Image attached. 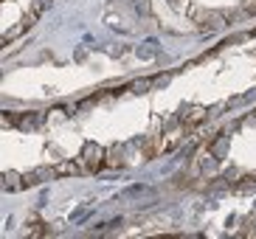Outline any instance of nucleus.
<instances>
[{"instance_id":"3","label":"nucleus","mask_w":256,"mask_h":239,"mask_svg":"<svg viewBox=\"0 0 256 239\" xmlns=\"http://www.w3.org/2000/svg\"><path fill=\"white\" fill-rule=\"evenodd\" d=\"M76 172H79V169H76L74 164H62L60 169H56V174H76Z\"/></svg>"},{"instance_id":"1","label":"nucleus","mask_w":256,"mask_h":239,"mask_svg":"<svg viewBox=\"0 0 256 239\" xmlns=\"http://www.w3.org/2000/svg\"><path fill=\"white\" fill-rule=\"evenodd\" d=\"M82 158H104V150H102V146H96V144H88V146H84V152H82ZM96 160H93V166H90V172H96L98 166H96ZM88 164H90V160H88Z\"/></svg>"},{"instance_id":"5","label":"nucleus","mask_w":256,"mask_h":239,"mask_svg":"<svg viewBox=\"0 0 256 239\" xmlns=\"http://www.w3.org/2000/svg\"><path fill=\"white\" fill-rule=\"evenodd\" d=\"M200 118H206V110L194 107V110H192V116H188V121H200Z\"/></svg>"},{"instance_id":"2","label":"nucleus","mask_w":256,"mask_h":239,"mask_svg":"<svg viewBox=\"0 0 256 239\" xmlns=\"http://www.w3.org/2000/svg\"><path fill=\"white\" fill-rule=\"evenodd\" d=\"M51 6V0H34V6H31V14H37L40 17V12H42V8H48Z\"/></svg>"},{"instance_id":"4","label":"nucleus","mask_w":256,"mask_h":239,"mask_svg":"<svg viewBox=\"0 0 256 239\" xmlns=\"http://www.w3.org/2000/svg\"><path fill=\"white\" fill-rule=\"evenodd\" d=\"M242 8H245L248 14H256V0H242Z\"/></svg>"}]
</instances>
